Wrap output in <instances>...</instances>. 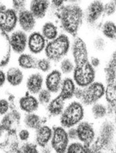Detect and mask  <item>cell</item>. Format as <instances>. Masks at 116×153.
Wrapping results in <instances>:
<instances>
[{"label":"cell","mask_w":116,"mask_h":153,"mask_svg":"<svg viewBox=\"0 0 116 153\" xmlns=\"http://www.w3.org/2000/svg\"><path fill=\"white\" fill-rule=\"evenodd\" d=\"M105 41L101 37H97L94 41V48L97 51H103L105 49Z\"/></svg>","instance_id":"38"},{"label":"cell","mask_w":116,"mask_h":153,"mask_svg":"<svg viewBox=\"0 0 116 153\" xmlns=\"http://www.w3.org/2000/svg\"><path fill=\"white\" fill-rule=\"evenodd\" d=\"M76 1H70L68 4L59 9L58 18L63 30L72 36L77 35L84 19V12Z\"/></svg>","instance_id":"2"},{"label":"cell","mask_w":116,"mask_h":153,"mask_svg":"<svg viewBox=\"0 0 116 153\" xmlns=\"http://www.w3.org/2000/svg\"><path fill=\"white\" fill-rule=\"evenodd\" d=\"M116 1H111L104 5V14L107 16L113 14L116 10Z\"/></svg>","instance_id":"37"},{"label":"cell","mask_w":116,"mask_h":153,"mask_svg":"<svg viewBox=\"0 0 116 153\" xmlns=\"http://www.w3.org/2000/svg\"><path fill=\"white\" fill-rule=\"evenodd\" d=\"M52 62L46 57H43L37 59L36 69L41 73H47L52 70Z\"/></svg>","instance_id":"31"},{"label":"cell","mask_w":116,"mask_h":153,"mask_svg":"<svg viewBox=\"0 0 116 153\" xmlns=\"http://www.w3.org/2000/svg\"><path fill=\"white\" fill-rule=\"evenodd\" d=\"M41 33L48 42L54 40L59 35V28L52 21H46L43 25Z\"/></svg>","instance_id":"25"},{"label":"cell","mask_w":116,"mask_h":153,"mask_svg":"<svg viewBox=\"0 0 116 153\" xmlns=\"http://www.w3.org/2000/svg\"><path fill=\"white\" fill-rule=\"evenodd\" d=\"M116 63V62H115ZM114 81L113 82V86H110V87H109L108 89H110V90H116V77H115L114 79Z\"/></svg>","instance_id":"45"},{"label":"cell","mask_w":116,"mask_h":153,"mask_svg":"<svg viewBox=\"0 0 116 153\" xmlns=\"http://www.w3.org/2000/svg\"><path fill=\"white\" fill-rule=\"evenodd\" d=\"M102 32L109 39H115L116 37V25L112 21H108L103 24Z\"/></svg>","instance_id":"28"},{"label":"cell","mask_w":116,"mask_h":153,"mask_svg":"<svg viewBox=\"0 0 116 153\" xmlns=\"http://www.w3.org/2000/svg\"><path fill=\"white\" fill-rule=\"evenodd\" d=\"M18 23L21 30L25 33L31 32L35 28L36 19L29 10L25 9L18 13Z\"/></svg>","instance_id":"18"},{"label":"cell","mask_w":116,"mask_h":153,"mask_svg":"<svg viewBox=\"0 0 116 153\" xmlns=\"http://www.w3.org/2000/svg\"><path fill=\"white\" fill-rule=\"evenodd\" d=\"M115 151H116V143H115Z\"/></svg>","instance_id":"46"},{"label":"cell","mask_w":116,"mask_h":153,"mask_svg":"<svg viewBox=\"0 0 116 153\" xmlns=\"http://www.w3.org/2000/svg\"><path fill=\"white\" fill-rule=\"evenodd\" d=\"M105 86L100 82H94L84 88H77L75 97L86 105H93L104 96Z\"/></svg>","instance_id":"5"},{"label":"cell","mask_w":116,"mask_h":153,"mask_svg":"<svg viewBox=\"0 0 116 153\" xmlns=\"http://www.w3.org/2000/svg\"><path fill=\"white\" fill-rule=\"evenodd\" d=\"M40 153H54V151L50 146H47L45 147L40 148Z\"/></svg>","instance_id":"43"},{"label":"cell","mask_w":116,"mask_h":153,"mask_svg":"<svg viewBox=\"0 0 116 153\" xmlns=\"http://www.w3.org/2000/svg\"><path fill=\"white\" fill-rule=\"evenodd\" d=\"M104 13V4L101 1H94L90 3L84 13V18L88 24L97 22Z\"/></svg>","instance_id":"17"},{"label":"cell","mask_w":116,"mask_h":153,"mask_svg":"<svg viewBox=\"0 0 116 153\" xmlns=\"http://www.w3.org/2000/svg\"><path fill=\"white\" fill-rule=\"evenodd\" d=\"M23 116L20 111L17 109H12L2 117L1 120V124L5 129L6 134H16L18 131L21 128Z\"/></svg>","instance_id":"7"},{"label":"cell","mask_w":116,"mask_h":153,"mask_svg":"<svg viewBox=\"0 0 116 153\" xmlns=\"http://www.w3.org/2000/svg\"><path fill=\"white\" fill-rule=\"evenodd\" d=\"M37 61V59L31 53H21L18 58L19 66L24 70L36 69Z\"/></svg>","instance_id":"26"},{"label":"cell","mask_w":116,"mask_h":153,"mask_svg":"<svg viewBox=\"0 0 116 153\" xmlns=\"http://www.w3.org/2000/svg\"><path fill=\"white\" fill-rule=\"evenodd\" d=\"M67 134L68 136V138H69L70 141H77V131L76 127H71L67 129Z\"/></svg>","instance_id":"39"},{"label":"cell","mask_w":116,"mask_h":153,"mask_svg":"<svg viewBox=\"0 0 116 153\" xmlns=\"http://www.w3.org/2000/svg\"><path fill=\"white\" fill-rule=\"evenodd\" d=\"M91 113L93 117L95 119H101L104 118L107 113L106 108L101 103H95L92 105Z\"/></svg>","instance_id":"29"},{"label":"cell","mask_w":116,"mask_h":153,"mask_svg":"<svg viewBox=\"0 0 116 153\" xmlns=\"http://www.w3.org/2000/svg\"><path fill=\"white\" fill-rule=\"evenodd\" d=\"M22 124L25 128L30 131H35L41 126L43 123V118L37 113L25 114L23 117Z\"/></svg>","instance_id":"24"},{"label":"cell","mask_w":116,"mask_h":153,"mask_svg":"<svg viewBox=\"0 0 116 153\" xmlns=\"http://www.w3.org/2000/svg\"><path fill=\"white\" fill-rule=\"evenodd\" d=\"M85 117L83 104L78 100H72L66 104L63 113L59 117V125L68 129L74 127L83 121Z\"/></svg>","instance_id":"4"},{"label":"cell","mask_w":116,"mask_h":153,"mask_svg":"<svg viewBox=\"0 0 116 153\" xmlns=\"http://www.w3.org/2000/svg\"><path fill=\"white\" fill-rule=\"evenodd\" d=\"M18 24V13L12 8L0 7V29L7 33L14 32Z\"/></svg>","instance_id":"8"},{"label":"cell","mask_w":116,"mask_h":153,"mask_svg":"<svg viewBox=\"0 0 116 153\" xmlns=\"http://www.w3.org/2000/svg\"><path fill=\"white\" fill-rule=\"evenodd\" d=\"M21 145L16 134H6L0 142V150L1 152L19 153Z\"/></svg>","instance_id":"20"},{"label":"cell","mask_w":116,"mask_h":153,"mask_svg":"<svg viewBox=\"0 0 116 153\" xmlns=\"http://www.w3.org/2000/svg\"><path fill=\"white\" fill-rule=\"evenodd\" d=\"M63 74L58 69L52 70L45 78V86L52 95L58 94L63 82Z\"/></svg>","instance_id":"13"},{"label":"cell","mask_w":116,"mask_h":153,"mask_svg":"<svg viewBox=\"0 0 116 153\" xmlns=\"http://www.w3.org/2000/svg\"><path fill=\"white\" fill-rule=\"evenodd\" d=\"M19 141L22 143L30 142V139L31 138V133L29 129L23 127L21 128L16 134Z\"/></svg>","instance_id":"34"},{"label":"cell","mask_w":116,"mask_h":153,"mask_svg":"<svg viewBox=\"0 0 116 153\" xmlns=\"http://www.w3.org/2000/svg\"><path fill=\"white\" fill-rule=\"evenodd\" d=\"M52 137L50 143V147L54 153H65L70 143L67 129L60 125L52 127Z\"/></svg>","instance_id":"6"},{"label":"cell","mask_w":116,"mask_h":153,"mask_svg":"<svg viewBox=\"0 0 116 153\" xmlns=\"http://www.w3.org/2000/svg\"><path fill=\"white\" fill-rule=\"evenodd\" d=\"M9 41L12 50L16 53H23L27 47L28 36L27 33L21 30L12 32L9 36Z\"/></svg>","instance_id":"9"},{"label":"cell","mask_w":116,"mask_h":153,"mask_svg":"<svg viewBox=\"0 0 116 153\" xmlns=\"http://www.w3.org/2000/svg\"><path fill=\"white\" fill-rule=\"evenodd\" d=\"M74 62L73 59L70 57H65L59 62V70L64 75L73 74L74 70Z\"/></svg>","instance_id":"27"},{"label":"cell","mask_w":116,"mask_h":153,"mask_svg":"<svg viewBox=\"0 0 116 153\" xmlns=\"http://www.w3.org/2000/svg\"><path fill=\"white\" fill-rule=\"evenodd\" d=\"M37 98L40 105L46 107L52 99V93L47 90L46 88H43L38 93Z\"/></svg>","instance_id":"30"},{"label":"cell","mask_w":116,"mask_h":153,"mask_svg":"<svg viewBox=\"0 0 116 153\" xmlns=\"http://www.w3.org/2000/svg\"><path fill=\"white\" fill-rule=\"evenodd\" d=\"M45 84V78L40 72H34L30 74L25 80V88L30 94L37 95Z\"/></svg>","instance_id":"15"},{"label":"cell","mask_w":116,"mask_h":153,"mask_svg":"<svg viewBox=\"0 0 116 153\" xmlns=\"http://www.w3.org/2000/svg\"><path fill=\"white\" fill-rule=\"evenodd\" d=\"M7 82L6 74L2 70L0 69V88L4 86Z\"/></svg>","instance_id":"41"},{"label":"cell","mask_w":116,"mask_h":153,"mask_svg":"<svg viewBox=\"0 0 116 153\" xmlns=\"http://www.w3.org/2000/svg\"><path fill=\"white\" fill-rule=\"evenodd\" d=\"M52 127L44 124L34 131V142L39 148L45 147L50 145L52 137Z\"/></svg>","instance_id":"14"},{"label":"cell","mask_w":116,"mask_h":153,"mask_svg":"<svg viewBox=\"0 0 116 153\" xmlns=\"http://www.w3.org/2000/svg\"><path fill=\"white\" fill-rule=\"evenodd\" d=\"M19 153H40V149L35 143L30 141L21 144Z\"/></svg>","instance_id":"32"},{"label":"cell","mask_w":116,"mask_h":153,"mask_svg":"<svg viewBox=\"0 0 116 153\" xmlns=\"http://www.w3.org/2000/svg\"><path fill=\"white\" fill-rule=\"evenodd\" d=\"M12 9H14L17 13L23 11L26 8V5H27V1L24 0H16V1H12Z\"/></svg>","instance_id":"36"},{"label":"cell","mask_w":116,"mask_h":153,"mask_svg":"<svg viewBox=\"0 0 116 153\" xmlns=\"http://www.w3.org/2000/svg\"><path fill=\"white\" fill-rule=\"evenodd\" d=\"M46 44V40L40 32H32L28 36L27 47L32 54L38 55L43 52Z\"/></svg>","instance_id":"12"},{"label":"cell","mask_w":116,"mask_h":153,"mask_svg":"<svg viewBox=\"0 0 116 153\" xmlns=\"http://www.w3.org/2000/svg\"><path fill=\"white\" fill-rule=\"evenodd\" d=\"M7 82L10 86L16 88L21 86L24 80V74L18 67H10L6 72Z\"/></svg>","instance_id":"22"},{"label":"cell","mask_w":116,"mask_h":153,"mask_svg":"<svg viewBox=\"0 0 116 153\" xmlns=\"http://www.w3.org/2000/svg\"><path fill=\"white\" fill-rule=\"evenodd\" d=\"M77 140L83 145H89L95 138V131L92 125L87 121H82L76 126Z\"/></svg>","instance_id":"11"},{"label":"cell","mask_w":116,"mask_h":153,"mask_svg":"<svg viewBox=\"0 0 116 153\" xmlns=\"http://www.w3.org/2000/svg\"><path fill=\"white\" fill-rule=\"evenodd\" d=\"M1 153H5V152H1Z\"/></svg>","instance_id":"47"},{"label":"cell","mask_w":116,"mask_h":153,"mask_svg":"<svg viewBox=\"0 0 116 153\" xmlns=\"http://www.w3.org/2000/svg\"><path fill=\"white\" fill-rule=\"evenodd\" d=\"M90 62L92 66L94 68H97L100 65V61L97 57H91V59H90Z\"/></svg>","instance_id":"42"},{"label":"cell","mask_w":116,"mask_h":153,"mask_svg":"<svg viewBox=\"0 0 116 153\" xmlns=\"http://www.w3.org/2000/svg\"><path fill=\"white\" fill-rule=\"evenodd\" d=\"M5 134H6L5 131L4 129L1 122H0V142H1L3 140V138L5 137Z\"/></svg>","instance_id":"44"},{"label":"cell","mask_w":116,"mask_h":153,"mask_svg":"<svg viewBox=\"0 0 116 153\" xmlns=\"http://www.w3.org/2000/svg\"><path fill=\"white\" fill-rule=\"evenodd\" d=\"M11 52L9 36L0 29V68L6 66L10 62Z\"/></svg>","instance_id":"16"},{"label":"cell","mask_w":116,"mask_h":153,"mask_svg":"<svg viewBox=\"0 0 116 153\" xmlns=\"http://www.w3.org/2000/svg\"><path fill=\"white\" fill-rule=\"evenodd\" d=\"M76 90V84L74 79L70 76H67L63 80L58 95L64 101L67 102L72 100L75 97Z\"/></svg>","instance_id":"21"},{"label":"cell","mask_w":116,"mask_h":153,"mask_svg":"<svg viewBox=\"0 0 116 153\" xmlns=\"http://www.w3.org/2000/svg\"><path fill=\"white\" fill-rule=\"evenodd\" d=\"M65 153H85V145L79 141L71 142Z\"/></svg>","instance_id":"33"},{"label":"cell","mask_w":116,"mask_h":153,"mask_svg":"<svg viewBox=\"0 0 116 153\" xmlns=\"http://www.w3.org/2000/svg\"><path fill=\"white\" fill-rule=\"evenodd\" d=\"M72 42L66 33H61L54 40L47 42L45 49V57L51 62H59L71 50Z\"/></svg>","instance_id":"3"},{"label":"cell","mask_w":116,"mask_h":153,"mask_svg":"<svg viewBox=\"0 0 116 153\" xmlns=\"http://www.w3.org/2000/svg\"><path fill=\"white\" fill-rule=\"evenodd\" d=\"M66 106V102L58 95L53 98L50 102L46 106V113L51 117H59Z\"/></svg>","instance_id":"23"},{"label":"cell","mask_w":116,"mask_h":153,"mask_svg":"<svg viewBox=\"0 0 116 153\" xmlns=\"http://www.w3.org/2000/svg\"><path fill=\"white\" fill-rule=\"evenodd\" d=\"M18 105L20 111L25 114L36 113L40 108L37 98L27 91L20 97L18 101Z\"/></svg>","instance_id":"10"},{"label":"cell","mask_w":116,"mask_h":153,"mask_svg":"<svg viewBox=\"0 0 116 153\" xmlns=\"http://www.w3.org/2000/svg\"><path fill=\"white\" fill-rule=\"evenodd\" d=\"M50 7V1L32 0L29 3V10L36 19H43Z\"/></svg>","instance_id":"19"},{"label":"cell","mask_w":116,"mask_h":153,"mask_svg":"<svg viewBox=\"0 0 116 153\" xmlns=\"http://www.w3.org/2000/svg\"><path fill=\"white\" fill-rule=\"evenodd\" d=\"M12 109L11 104L7 98H0V117H3Z\"/></svg>","instance_id":"35"},{"label":"cell","mask_w":116,"mask_h":153,"mask_svg":"<svg viewBox=\"0 0 116 153\" xmlns=\"http://www.w3.org/2000/svg\"><path fill=\"white\" fill-rule=\"evenodd\" d=\"M64 1H50V7L59 10L64 5Z\"/></svg>","instance_id":"40"},{"label":"cell","mask_w":116,"mask_h":153,"mask_svg":"<svg viewBox=\"0 0 116 153\" xmlns=\"http://www.w3.org/2000/svg\"><path fill=\"white\" fill-rule=\"evenodd\" d=\"M71 52L75 65L72 79L76 86L84 88L94 82L96 73L90 62L87 45L81 37H76L72 42Z\"/></svg>","instance_id":"1"}]
</instances>
